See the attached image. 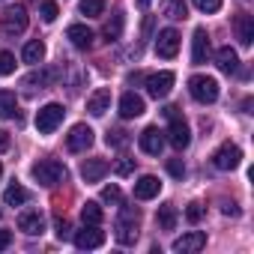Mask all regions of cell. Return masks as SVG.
Segmentation results:
<instances>
[{"mask_svg": "<svg viewBox=\"0 0 254 254\" xmlns=\"http://www.w3.org/2000/svg\"><path fill=\"white\" fill-rule=\"evenodd\" d=\"M138 224H141V212L135 206H123L120 218H117V242L135 245L138 242Z\"/></svg>", "mask_w": 254, "mask_h": 254, "instance_id": "cell-1", "label": "cell"}, {"mask_svg": "<svg viewBox=\"0 0 254 254\" xmlns=\"http://www.w3.org/2000/svg\"><path fill=\"white\" fill-rule=\"evenodd\" d=\"M177 111H180V108H174V105L165 108V117L171 120V126H168V141H171V147L186 150V147L191 144V132H189V123H186Z\"/></svg>", "mask_w": 254, "mask_h": 254, "instance_id": "cell-2", "label": "cell"}, {"mask_svg": "<svg viewBox=\"0 0 254 254\" xmlns=\"http://www.w3.org/2000/svg\"><path fill=\"white\" fill-rule=\"evenodd\" d=\"M30 174H33V180H36L39 186H45V189H51V186H57V183L66 180V168H63L57 159H39V162L30 168Z\"/></svg>", "mask_w": 254, "mask_h": 254, "instance_id": "cell-3", "label": "cell"}, {"mask_svg": "<svg viewBox=\"0 0 254 254\" xmlns=\"http://www.w3.org/2000/svg\"><path fill=\"white\" fill-rule=\"evenodd\" d=\"M0 27H3V33H6L9 39L21 36V33L27 30V9H24L21 3L6 6V9H3V15H0Z\"/></svg>", "mask_w": 254, "mask_h": 254, "instance_id": "cell-4", "label": "cell"}, {"mask_svg": "<svg viewBox=\"0 0 254 254\" xmlns=\"http://www.w3.org/2000/svg\"><path fill=\"white\" fill-rule=\"evenodd\" d=\"M63 117H66L63 105H57V102L42 105V108L36 111V129H39V135H51V132H57V126L63 123Z\"/></svg>", "mask_w": 254, "mask_h": 254, "instance_id": "cell-5", "label": "cell"}, {"mask_svg": "<svg viewBox=\"0 0 254 254\" xmlns=\"http://www.w3.org/2000/svg\"><path fill=\"white\" fill-rule=\"evenodd\" d=\"M189 93H191L194 102H200V105H212V102L218 99V81L209 78V75H194V78L189 81Z\"/></svg>", "mask_w": 254, "mask_h": 254, "instance_id": "cell-6", "label": "cell"}, {"mask_svg": "<svg viewBox=\"0 0 254 254\" xmlns=\"http://www.w3.org/2000/svg\"><path fill=\"white\" fill-rule=\"evenodd\" d=\"M60 66H48V69H36L30 75L21 78V87H27V93H36V90H48L57 78H60Z\"/></svg>", "mask_w": 254, "mask_h": 254, "instance_id": "cell-7", "label": "cell"}, {"mask_svg": "<svg viewBox=\"0 0 254 254\" xmlns=\"http://www.w3.org/2000/svg\"><path fill=\"white\" fill-rule=\"evenodd\" d=\"M212 165H215L218 171H236V168L242 165V150H239L236 144H224V147H218V150L212 153Z\"/></svg>", "mask_w": 254, "mask_h": 254, "instance_id": "cell-8", "label": "cell"}, {"mask_svg": "<svg viewBox=\"0 0 254 254\" xmlns=\"http://www.w3.org/2000/svg\"><path fill=\"white\" fill-rule=\"evenodd\" d=\"M66 147H69L72 153H84V150H90V147H93V129H90L87 123L72 126L69 135H66Z\"/></svg>", "mask_w": 254, "mask_h": 254, "instance_id": "cell-9", "label": "cell"}, {"mask_svg": "<svg viewBox=\"0 0 254 254\" xmlns=\"http://www.w3.org/2000/svg\"><path fill=\"white\" fill-rule=\"evenodd\" d=\"M144 84H147V93H150L153 99H165V96L171 93V87H174V72H156V75H147Z\"/></svg>", "mask_w": 254, "mask_h": 254, "instance_id": "cell-10", "label": "cell"}, {"mask_svg": "<svg viewBox=\"0 0 254 254\" xmlns=\"http://www.w3.org/2000/svg\"><path fill=\"white\" fill-rule=\"evenodd\" d=\"M177 51H180V33H177L174 27L162 30V33L156 36V54L165 57V60H171V57H177Z\"/></svg>", "mask_w": 254, "mask_h": 254, "instance_id": "cell-11", "label": "cell"}, {"mask_svg": "<svg viewBox=\"0 0 254 254\" xmlns=\"http://www.w3.org/2000/svg\"><path fill=\"white\" fill-rule=\"evenodd\" d=\"M75 245L81 251L99 248V245H105V230H99V224H84V230L75 233Z\"/></svg>", "mask_w": 254, "mask_h": 254, "instance_id": "cell-12", "label": "cell"}, {"mask_svg": "<svg viewBox=\"0 0 254 254\" xmlns=\"http://www.w3.org/2000/svg\"><path fill=\"white\" fill-rule=\"evenodd\" d=\"M138 144H141V150H144L147 156H162V150H165V135L156 129V126H150V129L141 132Z\"/></svg>", "mask_w": 254, "mask_h": 254, "instance_id": "cell-13", "label": "cell"}, {"mask_svg": "<svg viewBox=\"0 0 254 254\" xmlns=\"http://www.w3.org/2000/svg\"><path fill=\"white\" fill-rule=\"evenodd\" d=\"M18 230L27 233V236H39V233L45 230V215H42L39 209H27V212H21V215H18Z\"/></svg>", "mask_w": 254, "mask_h": 254, "instance_id": "cell-14", "label": "cell"}, {"mask_svg": "<svg viewBox=\"0 0 254 254\" xmlns=\"http://www.w3.org/2000/svg\"><path fill=\"white\" fill-rule=\"evenodd\" d=\"M203 245H206V233H200V230H191V233H183L180 239H174V251H180V254H194Z\"/></svg>", "mask_w": 254, "mask_h": 254, "instance_id": "cell-15", "label": "cell"}, {"mask_svg": "<svg viewBox=\"0 0 254 254\" xmlns=\"http://www.w3.org/2000/svg\"><path fill=\"white\" fill-rule=\"evenodd\" d=\"M144 111H147V105H144V99H141L138 93H123V99H120V117H123V120L141 117Z\"/></svg>", "mask_w": 254, "mask_h": 254, "instance_id": "cell-16", "label": "cell"}, {"mask_svg": "<svg viewBox=\"0 0 254 254\" xmlns=\"http://www.w3.org/2000/svg\"><path fill=\"white\" fill-rule=\"evenodd\" d=\"M206 57H209V36L203 27H197L191 36V63L200 66V63H206Z\"/></svg>", "mask_w": 254, "mask_h": 254, "instance_id": "cell-17", "label": "cell"}, {"mask_svg": "<svg viewBox=\"0 0 254 254\" xmlns=\"http://www.w3.org/2000/svg\"><path fill=\"white\" fill-rule=\"evenodd\" d=\"M159 191H162V183H159V177H153V174H144V177L135 183V197H138V200H153Z\"/></svg>", "mask_w": 254, "mask_h": 254, "instance_id": "cell-18", "label": "cell"}, {"mask_svg": "<svg viewBox=\"0 0 254 254\" xmlns=\"http://www.w3.org/2000/svg\"><path fill=\"white\" fill-rule=\"evenodd\" d=\"M108 171H111V165H108L105 159H87V162L81 165V177H84V183H99Z\"/></svg>", "mask_w": 254, "mask_h": 254, "instance_id": "cell-19", "label": "cell"}, {"mask_svg": "<svg viewBox=\"0 0 254 254\" xmlns=\"http://www.w3.org/2000/svg\"><path fill=\"white\" fill-rule=\"evenodd\" d=\"M66 39H69L75 48H90V45H93V30H90L87 24H69Z\"/></svg>", "mask_w": 254, "mask_h": 254, "instance_id": "cell-20", "label": "cell"}, {"mask_svg": "<svg viewBox=\"0 0 254 254\" xmlns=\"http://www.w3.org/2000/svg\"><path fill=\"white\" fill-rule=\"evenodd\" d=\"M215 66H218L224 75H233V72L239 69V57H236V51H233L230 45L218 48V51H215Z\"/></svg>", "mask_w": 254, "mask_h": 254, "instance_id": "cell-21", "label": "cell"}, {"mask_svg": "<svg viewBox=\"0 0 254 254\" xmlns=\"http://www.w3.org/2000/svg\"><path fill=\"white\" fill-rule=\"evenodd\" d=\"M108 108H111V90H105V87H102V90H96V93L87 99V111H90L93 117H102Z\"/></svg>", "mask_w": 254, "mask_h": 254, "instance_id": "cell-22", "label": "cell"}, {"mask_svg": "<svg viewBox=\"0 0 254 254\" xmlns=\"http://www.w3.org/2000/svg\"><path fill=\"white\" fill-rule=\"evenodd\" d=\"M236 39H239V45H251L254 42V18L251 15H239L236 18Z\"/></svg>", "mask_w": 254, "mask_h": 254, "instance_id": "cell-23", "label": "cell"}, {"mask_svg": "<svg viewBox=\"0 0 254 254\" xmlns=\"http://www.w3.org/2000/svg\"><path fill=\"white\" fill-rule=\"evenodd\" d=\"M162 15L171 18V21H183V18L189 15L186 0H162Z\"/></svg>", "mask_w": 254, "mask_h": 254, "instance_id": "cell-24", "label": "cell"}, {"mask_svg": "<svg viewBox=\"0 0 254 254\" xmlns=\"http://www.w3.org/2000/svg\"><path fill=\"white\" fill-rule=\"evenodd\" d=\"M21 60H24V63H30V66H39V63L45 60V42H39V39L27 42V45H24V51H21Z\"/></svg>", "mask_w": 254, "mask_h": 254, "instance_id": "cell-25", "label": "cell"}, {"mask_svg": "<svg viewBox=\"0 0 254 254\" xmlns=\"http://www.w3.org/2000/svg\"><path fill=\"white\" fill-rule=\"evenodd\" d=\"M15 114H18V99H15V93H12V90H0V117L9 120V117H15Z\"/></svg>", "mask_w": 254, "mask_h": 254, "instance_id": "cell-26", "label": "cell"}, {"mask_svg": "<svg viewBox=\"0 0 254 254\" xmlns=\"http://www.w3.org/2000/svg\"><path fill=\"white\" fill-rule=\"evenodd\" d=\"M30 200V194H27V189H21L18 183H12L6 191H3V203L6 206H21V203H27Z\"/></svg>", "mask_w": 254, "mask_h": 254, "instance_id": "cell-27", "label": "cell"}, {"mask_svg": "<svg viewBox=\"0 0 254 254\" xmlns=\"http://www.w3.org/2000/svg\"><path fill=\"white\" fill-rule=\"evenodd\" d=\"M156 221H159V227H162V230H174V227H177V206H171V203L159 206Z\"/></svg>", "mask_w": 254, "mask_h": 254, "instance_id": "cell-28", "label": "cell"}, {"mask_svg": "<svg viewBox=\"0 0 254 254\" xmlns=\"http://www.w3.org/2000/svg\"><path fill=\"white\" fill-rule=\"evenodd\" d=\"M102 206L96 203V200H87L84 206H81V218H84V224H102Z\"/></svg>", "mask_w": 254, "mask_h": 254, "instance_id": "cell-29", "label": "cell"}, {"mask_svg": "<svg viewBox=\"0 0 254 254\" xmlns=\"http://www.w3.org/2000/svg\"><path fill=\"white\" fill-rule=\"evenodd\" d=\"M120 33H123V12H114L111 21L105 24V39H108V42H117Z\"/></svg>", "mask_w": 254, "mask_h": 254, "instance_id": "cell-30", "label": "cell"}, {"mask_svg": "<svg viewBox=\"0 0 254 254\" xmlns=\"http://www.w3.org/2000/svg\"><path fill=\"white\" fill-rule=\"evenodd\" d=\"M81 15H87V18H99L102 12H105V0H81Z\"/></svg>", "mask_w": 254, "mask_h": 254, "instance_id": "cell-31", "label": "cell"}, {"mask_svg": "<svg viewBox=\"0 0 254 254\" xmlns=\"http://www.w3.org/2000/svg\"><path fill=\"white\" fill-rule=\"evenodd\" d=\"M105 144L108 147H123V144H129V132H123V129H114L105 135Z\"/></svg>", "mask_w": 254, "mask_h": 254, "instance_id": "cell-32", "label": "cell"}, {"mask_svg": "<svg viewBox=\"0 0 254 254\" xmlns=\"http://www.w3.org/2000/svg\"><path fill=\"white\" fill-rule=\"evenodd\" d=\"M39 15H42V21H57V15H60V6L54 3V0H45V3H42V9H39Z\"/></svg>", "mask_w": 254, "mask_h": 254, "instance_id": "cell-33", "label": "cell"}, {"mask_svg": "<svg viewBox=\"0 0 254 254\" xmlns=\"http://www.w3.org/2000/svg\"><path fill=\"white\" fill-rule=\"evenodd\" d=\"M15 72V57L9 51H0V75H12Z\"/></svg>", "mask_w": 254, "mask_h": 254, "instance_id": "cell-34", "label": "cell"}, {"mask_svg": "<svg viewBox=\"0 0 254 254\" xmlns=\"http://www.w3.org/2000/svg\"><path fill=\"white\" fill-rule=\"evenodd\" d=\"M102 200H105V203H120V200H123L120 186H105V189H102Z\"/></svg>", "mask_w": 254, "mask_h": 254, "instance_id": "cell-35", "label": "cell"}, {"mask_svg": "<svg viewBox=\"0 0 254 254\" xmlns=\"http://www.w3.org/2000/svg\"><path fill=\"white\" fill-rule=\"evenodd\" d=\"M194 6L209 15V12H218V9H221V0H194Z\"/></svg>", "mask_w": 254, "mask_h": 254, "instance_id": "cell-36", "label": "cell"}, {"mask_svg": "<svg viewBox=\"0 0 254 254\" xmlns=\"http://www.w3.org/2000/svg\"><path fill=\"white\" fill-rule=\"evenodd\" d=\"M114 171H117L120 177H129V174L135 171V159H120V162L114 165Z\"/></svg>", "mask_w": 254, "mask_h": 254, "instance_id": "cell-37", "label": "cell"}, {"mask_svg": "<svg viewBox=\"0 0 254 254\" xmlns=\"http://www.w3.org/2000/svg\"><path fill=\"white\" fill-rule=\"evenodd\" d=\"M168 174L177 177V180H183V177H186V165H183L180 159H171V162H168Z\"/></svg>", "mask_w": 254, "mask_h": 254, "instance_id": "cell-38", "label": "cell"}, {"mask_svg": "<svg viewBox=\"0 0 254 254\" xmlns=\"http://www.w3.org/2000/svg\"><path fill=\"white\" fill-rule=\"evenodd\" d=\"M186 218H189L191 224H197V221L203 218V206H200V203H189V209H186Z\"/></svg>", "mask_w": 254, "mask_h": 254, "instance_id": "cell-39", "label": "cell"}, {"mask_svg": "<svg viewBox=\"0 0 254 254\" xmlns=\"http://www.w3.org/2000/svg\"><path fill=\"white\" fill-rule=\"evenodd\" d=\"M57 236H60V239H69V236H72V227H69L66 218H57Z\"/></svg>", "mask_w": 254, "mask_h": 254, "instance_id": "cell-40", "label": "cell"}, {"mask_svg": "<svg viewBox=\"0 0 254 254\" xmlns=\"http://www.w3.org/2000/svg\"><path fill=\"white\" fill-rule=\"evenodd\" d=\"M9 242H12V233H9V230H0V251L9 248Z\"/></svg>", "mask_w": 254, "mask_h": 254, "instance_id": "cell-41", "label": "cell"}, {"mask_svg": "<svg viewBox=\"0 0 254 254\" xmlns=\"http://www.w3.org/2000/svg\"><path fill=\"white\" fill-rule=\"evenodd\" d=\"M221 212H224V215H233V218H236V215H239V206H236V203H224V206H221Z\"/></svg>", "mask_w": 254, "mask_h": 254, "instance_id": "cell-42", "label": "cell"}, {"mask_svg": "<svg viewBox=\"0 0 254 254\" xmlns=\"http://www.w3.org/2000/svg\"><path fill=\"white\" fill-rule=\"evenodd\" d=\"M6 147H9V135H6V132H3V129H0V153H3V150H6Z\"/></svg>", "mask_w": 254, "mask_h": 254, "instance_id": "cell-43", "label": "cell"}, {"mask_svg": "<svg viewBox=\"0 0 254 254\" xmlns=\"http://www.w3.org/2000/svg\"><path fill=\"white\" fill-rule=\"evenodd\" d=\"M150 33H153V18H144V36L150 39Z\"/></svg>", "mask_w": 254, "mask_h": 254, "instance_id": "cell-44", "label": "cell"}, {"mask_svg": "<svg viewBox=\"0 0 254 254\" xmlns=\"http://www.w3.org/2000/svg\"><path fill=\"white\" fill-rule=\"evenodd\" d=\"M135 3H138V6H141V9H147V6H150V3H153V0H135Z\"/></svg>", "mask_w": 254, "mask_h": 254, "instance_id": "cell-45", "label": "cell"}, {"mask_svg": "<svg viewBox=\"0 0 254 254\" xmlns=\"http://www.w3.org/2000/svg\"><path fill=\"white\" fill-rule=\"evenodd\" d=\"M0 177H3V168H0Z\"/></svg>", "mask_w": 254, "mask_h": 254, "instance_id": "cell-46", "label": "cell"}]
</instances>
